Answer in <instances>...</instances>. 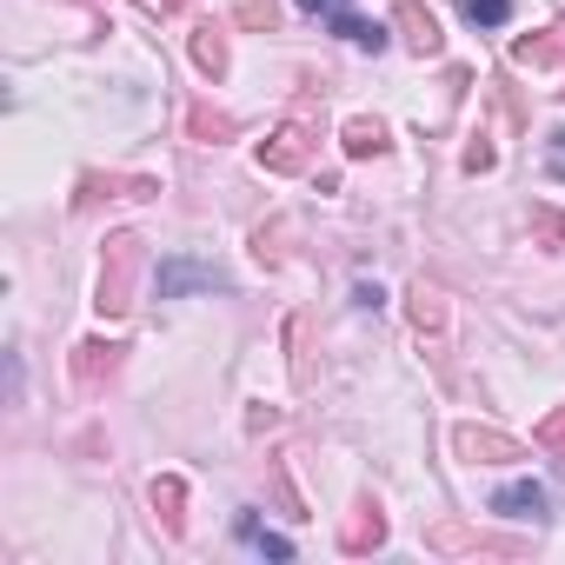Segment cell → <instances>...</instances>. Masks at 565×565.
<instances>
[{
    "label": "cell",
    "mask_w": 565,
    "mask_h": 565,
    "mask_svg": "<svg viewBox=\"0 0 565 565\" xmlns=\"http://www.w3.org/2000/svg\"><path fill=\"white\" fill-rule=\"evenodd\" d=\"M313 147H320V114H313V100H300L287 120L259 140L253 160H259L266 173H307V167H313Z\"/></svg>",
    "instance_id": "1"
},
{
    "label": "cell",
    "mask_w": 565,
    "mask_h": 565,
    "mask_svg": "<svg viewBox=\"0 0 565 565\" xmlns=\"http://www.w3.org/2000/svg\"><path fill=\"white\" fill-rule=\"evenodd\" d=\"M140 266H147L140 239H134V233H114V239H107V259H100V287H94V307H100L107 320H120V313L134 307V287H140Z\"/></svg>",
    "instance_id": "2"
},
{
    "label": "cell",
    "mask_w": 565,
    "mask_h": 565,
    "mask_svg": "<svg viewBox=\"0 0 565 565\" xmlns=\"http://www.w3.org/2000/svg\"><path fill=\"white\" fill-rule=\"evenodd\" d=\"M153 294L160 300H186V294H226V273L213 259H193V253H173L153 266Z\"/></svg>",
    "instance_id": "3"
},
{
    "label": "cell",
    "mask_w": 565,
    "mask_h": 565,
    "mask_svg": "<svg viewBox=\"0 0 565 565\" xmlns=\"http://www.w3.org/2000/svg\"><path fill=\"white\" fill-rule=\"evenodd\" d=\"M452 452H459V459H472V466L525 459V446H519V439H505V433H492V426H459V433H452Z\"/></svg>",
    "instance_id": "4"
},
{
    "label": "cell",
    "mask_w": 565,
    "mask_h": 565,
    "mask_svg": "<svg viewBox=\"0 0 565 565\" xmlns=\"http://www.w3.org/2000/svg\"><path fill=\"white\" fill-rule=\"evenodd\" d=\"M114 373H120V347L114 340H81L74 347V386L81 393H100Z\"/></svg>",
    "instance_id": "5"
},
{
    "label": "cell",
    "mask_w": 565,
    "mask_h": 565,
    "mask_svg": "<svg viewBox=\"0 0 565 565\" xmlns=\"http://www.w3.org/2000/svg\"><path fill=\"white\" fill-rule=\"evenodd\" d=\"M492 512H499V519H532V525H539V519L552 512V492H545L539 479H512V486L492 492Z\"/></svg>",
    "instance_id": "6"
},
{
    "label": "cell",
    "mask_w": 565,
    "mask_h": 565,
    "mask_svg": "<svg viewBox=\"0 0 565 565\" xmlns=\"http://www.w3.org/2000/svg\"><path fill=\"white\" fill-rule=\"evenodd\" d=\"M393 28L406 34V47L419 54V61H433L439 47H446V34H439V21L419 8V0H399V8H393Z\"/></svg>",
    "instance_id": "7"
},
{
    "label": "cell",
    "mask_w": 565,
    "mask_h": 565,
    "mask_svg": "<svg viewBox=\"0 0 565 565\" xmlns=\"http://www.w3.org/2000/svg\"><path fill=\"white\" fill-rule=\"evenodd\" d=\"M380 545H386V512L373 499H360L353 519L340 525V552H380Z\"/></svg>",
    "instance_id": "8"
},
{
    "label": "cell",
    "mask_w": 565,
    "mask_h": 565,
    "mask_svg": "<svg viewBox=\"0 0 565 565\" xmlns=\"http://www.w3.org/2000/svg\"><path fill=\"white\" fill-rule=\"evenodd\" d=\"M147 499H153V512H160V525H167V539H186V479H173V472H160V479L147 486Z\"/></svg>",
    "instance_id": "9"
},
{
    "label": "cell",
    "mask_w": 565,
    "mask_h": 565,
    "mask_svg": "<svg viewBox=\"0 0 565 565\" xmlns=\"http://www.w3.org/2000/svg\"><path fill=\"white\" fill-rule=\"evenodd\" d=\"M512 67H565V21L545 28V34L512 41Z\"/></svg>",
    "instance_id": "10"
},
{
    "label": "cell",
    "mask_w": 565,
    "mask_h": 565,
    "mask_svg": "<svg viewBox=\"0 0 565 565\" xmlns=\"http://www.w3.org/2000/svg\"><path fill=\"white\" fill-rule=\"evenodd\" d=\"M233 532H239V545H253L259 558H294V539H287V532H273V525H259L253 512H239Z\"/></svg>",
    "instance_id": "11"
},
{
    "label": "cell",
    "mask_w": 565,
    "mask_h": 565,
    "mask_svg": "<svg viewBox=\"0 0 565 565\" xmlns=\"http://www.w3.org/2000/svg\"><path fill=\"white\" fill-rule=\"evenodd\" d=\"M340 140H347V153H353V160H380V153H386V127H380V120H366V114H353V120L340 127Z\"/></svg>",
    "instance_id": "12"
},
{
    "label": "cell",
    "mask_w": 565,
    "mask_h": 565,
    "mask_svg": "<svg viewBox=\"0 0 565 565\" xmlns=\"http://www.w3.org/2000/svg\"><path fill=\"white\" fill-rule=\"evenodd\" d=\"M406 300H413V327L439 340V333H446V294H439V287H426V279H419V287H413Z\"/></svg>",
    "instance_id": "13"
},
{
    "label": "cell",
    "mask_w": 565,
    "mask_h": 565,
    "mask_svg": "<svg viewBox=\"0 0 565 565\" xmlns=\"http://www.w3.org/2000/svg\"><path fill=\"white\" fill-rule=\"evenodd\" d=\"M193 67H200L206 81L226 74V34H220V28H200V34H193Z\"/></svg>",
    "instance_id": "14"
},
{
    "label": "cell",
    "mask_w": 565,
    "mask_h": 565,
    "mask_svg": "<svg viewBox=\"0 0 565 565\" xmlns=\"http://www.w3.org/2000/svg\"><path fill=\"white\" fill-rule=\"evenodd\" d=\"M333 34H347L360 54H380V47H386V28H380V21H360V14H340V21H333Z\"/></svg>",
    "instance_id": "15"
},
{
    "label": "cell",
    "mask_w": 565,
    "mask_h": 565,
    "mask_svg": "<svg viewBox=\"0 0 565 565\" xmlns=\"http://www.w3.org/2000/svg\"><path fill=\"white\" fill-rule=\"evenodd\" d=\"M114 186H120L127 200H147V193H160V180H140V173H134V180H107V200H114ZM94 193H100V173H87V180H81V213H87V200H94Z\"/></svg>",
    "instance_id": "16"
},
{
    "label": "cell",
    "mask_w": 565,
    "mask_h": 565,
    "mask_svg": "<svg viewBox=\"0 0 565 565\" xmlns=\"http://www.w3.org/2000/svg\"><path fill=\"white\" fill-rule=\"evenodd\" d=\"M459 14H466L472 28H505V21H512V0H459Z\"/></svg>",
    "instance_id": "17"
},
{
    "label": "cell",
    "mask_w": 565,
    "mask_h": 565,
    "mask_svg": "<svg viewBox=\"0 0 565 565\" xmlns=\"http://www.w3.org/2000/svg\"><path fill=\"white\" fill-rule=\"evenodd\" d=\"M186 127H193L200 140H226V134H233V114H213V107H193V114H186Z\"/></svg>",
    "instance_id": "18"
},
{
    "label": "cell",
    "mask_w": 565,
    "mask_h": 565,
    "mask_svg": "<svg viewBox=\"0 0 565 565\" xmlns=\"http://www.w3.org/2000/svg\"><path fill=\"white\" fill-rule=\"evenodd\" d=\"M532 233L552 239V246L565 253V213H558V206H532Z\"/></svg>",
    "instance_id": "19"
},
{
    "label": "cell",
    "mask_w": 565,
    "mask_h": 565,
    "mask_svg": "<svg viewBox=\"0 0 565 565\" xmlns=\"http://www.w3.org/2000/svg\"><path fill=\"white\" fill-rule=\"evenodd\" d=\"M532 446H539V452H558V459H565V406H558L552 419H539V433H532Z\"/></svg>",
    "instance_id": "20"
},
{
    "label": "cell",
    "mask_w": 565,
    "mask_h": 565,
    "mask_svg": "<svg viewBox=\"0 0 565 565\" xmlns=\"http://www.w3.org/2000/svg\"><path fill=\"white\" fill-rule=\"evenodd\" d=\"M492 160H499V153H492V140H472V147H466V173H486Z\"/></svg>",
    "instance_id": "21"
},
{
    "label": "cell",
    "mask_w": 565,
    "mask_h": 565,
    "mask_svg": "<svg viewBox=\"0 0 565 565\" xmlns=\"http://www.w3.org/2000/svg\"><path fill=\"white\" fill-rule=\"evenodd\" d=\"M300 8L320 14V21H340V14H347V0H300Z\"/></svg>",
    "instance_id": "22"
},
{
    "label": "cell",
    "mask_w": 565,
    "mask_h": 565,
    "mask_svg": "<svg viewBox=\"0 0 565 565\" xmlns=\"http://www.w3.org/2000/svg\"><path fill=\"white\" fill-rule=\"evenodd\" d=\"M353 307H360V313H380V287H366V279H360V287H353Z\"/></svg>",
    "instance_id": "23"
},
{
    "label": "cell",
    "mask_w": 565,
    "mask_h": 565,
    "mask_svg": "<svg viewBox=\"0 0 565 565\" xmlns=\"http://www.w3.org/2000/svg\"><path fill=\"white\" fill-rule=\"evenodd\" d=\"M545 167H552V173L565 180V134H552V147H545Z\"/></svg>",
    "instance_id": "24"
},
{
    "label": "cell",
    "mask_w": 565,
    "mask_h": 565,
    "mask_svg": "<svg viewBox=\"0 0 565 565\" xmlns=\"http://www.w3.org/2000/svg\"><path fill=\"white\" fill-rule=\"evenodd\" d=\"M239 21H273V0H246V8H239Z\"/></svg>",
    "instance_id": "25"
},
{
    "label": "cell",
    "mask_w": 565,
    "mask_h": 565,
    "mask_svg": "<svg viewBox=\"0 0 565 565\" xmlns=\"http://www.w3.org/2000/svg\"><path fill=\"white\" fill-rule=\"evenodd\" d=\"M180 8H186V0H160V14H180Z\"/></svg>",
    "instance_id": "26"
},
{
    "label": "cell",
    "mask_w": 565,
    "mask_h": 565,
    "mask_svg": "<svg viewBox=\"0 0 565 565\" xmlns=\"http://www.w3.org/2000/svg\"><path fill=\"white\" fill-rule=\"evenodd\" d=\"M558 94H565V87H558Z\"/></svg>",
    "instance_id": "27"
}]
</instances>
